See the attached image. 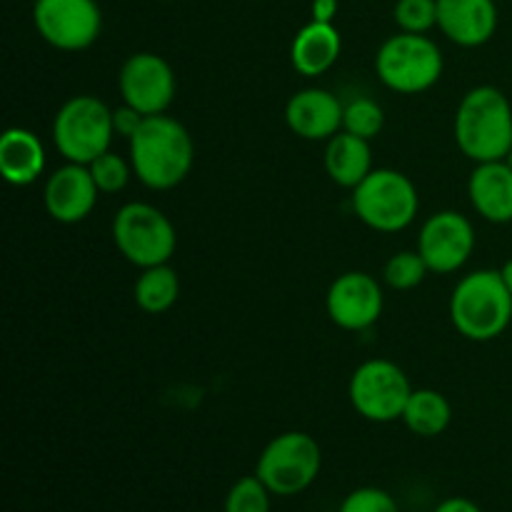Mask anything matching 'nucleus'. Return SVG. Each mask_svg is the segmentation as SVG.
<instances>
[{"label":"nucleus","instance_id":"nucleus-1","mask_svg":"<svg viewBox=\"0 0 512 512\" xmlns=\"http://www.w3.org/2000/svg\"><path fill=\"white\" fill-rule=\"evenodd\" d=\"M130 143V165L150 190H170L188 178L195 145L183 123L170 115H145Z\"/></svg>","mask_w":512,"mask_h":512},{"label":"nucleus","instance_id":"nucleus-2","mask_svg":"<svg viewBox=\"0 0 512 512\" xmlns=\"http://www.w3.org/2000/svg\"><path fill=\"white\" fill-rule=\"evenodd\" d=\"M455 143L475 163L505 160L512 150V105L495 85H478L460 100Z\"/></svg>","mask_w":512,"mask_h":512},{"label":"nucleus","instance_id":"nucleus-3","mask_svg":"<svg viewBox=\"0 0 512 512\" xmlns=\"http://www.w3.org/2000/svg\"><path fill=\"white\" fill-rule=\"evenodd\" d=\"M455 330L475 343L500 338L512 320V293L500 270H475L465 275L450 298Z\"/></svg>","mask_w":512,"mask_h":512},{"label":"nucleus","instance_id":"nucleus-4","mask_svg":"<svg viewBox=\"0 0 512 512\" xmlns=\"http://www.w3.org/2000/svg\"><path fill=\"white\" fill-rule=\"evenodd\" d=\"M115 135L113 110L95 95H75L53 120V140L68 163L90 165L108 153Z\"/></svg>","mask_w":512,"mask_h":512},{"label":"nucleus","instance_id":"nucleus-5","mask_svg":"<svg viewBox=\"0 0 512 512\" xmlns=\"http://www.w3.org/2000/svg\"><path fill=\"white\" fill-rule=\"evenodd\" d=\"M320 468H323V453L318 440L308 433L290 430L265 445L255 465V475L273 495L293 498L305 493L318 480Z\"/></svg>","mask_w":512,"mask_h":512},{"label":"nucleus","instance_id":"nucleus-6","mask_svg":"<svg viewBox=\"0 0 512 512\" xmlns=\"http://www.w3.org/2000/svg\"><path fill=\"white\" fill-rule=\"evenodd\" d=\"M375 73L395 93H425L443 75V53L420 33L393 35L375 55Z\"/></svg>","mask_w":512,"mask_h":512},{"label":"nucleus","instance_id":"nucleus-7","mask_svg":"<svg viewBox=\"0 0 512 512\" xmlns=\"http://www.w3.org/2000/svg\"><path fill=\"white\" fill-rule=\"evenodd\" d=\"M355 215L378 233H400L415 220L420 208L413 180L400 170H373L353 188Z\"/></svg>","mask_w":512,"mask_h":512},{"label":"nucleus","instance_id":"nucleus-8","mask_svg":"<svg viewBox=\"0 0 512 512\" xmlns=\"http://www.w3.org/2000/svg\"><path fill=\"white\" fill-rule=\"evenodd\" d=\"M113 240L120 255L138 268L168 263L178 245L168 215L150 203L123 205L113 218Z\"/></svg>","mask_w":512,"mask_h":512},{"label":"nucleus","instance_id":"nucleus-9","mask_svg":"<svg viewBox=\"0 0 512 512\" xmlns=\"http://www.w3.org/2000/svg\"><path fill=\"white\" fill-rule=\"evenodd\" d=\"M350 403L370 423H393L405 413L413 388L403 370L390 360H368L350 378Z\"/></svg>","mask_w":512,"mask_h":512},{"label":"nucleus","instance_id":"nucleus-10","mask_svg":"<svg viewBox=\"0 0 512 512\" xmlns=\"http://www.w3.org/2000/svg\"><path fill=\"white\" fill-rule=\"evenodd\" d=\"M33 20L45 43L68 53L90 48L103 28L95 0H35Z\"/></svg>","mask_w":512,"mask_h":512},{"label":"nucleus","instance_id":"nucleus-11","mask_svg":"<svg viewBox=\"0 0 512 512\" xmlns=\"http://www.w3.org/2000/svg\"><path fill=\"white\" fill-rule=\"evenodd\" d=\"M475 248V230L465 215L455 210H440L430 215L420 228L418 253L433 273L448 275L468 263Z\"/></svg>","mask_w":512,"mask_h":512},{"label":"nucleus","instance_id":"nucleus-12","mask_svg":"<svg viewBox=\"0 0 512 512\" xmlns=\"http://www.w3.org/2000/svg\"><path fill=\"white\" fill-rule=\"evenodd\" d=\"M123 103L143 115H160L175 98L173 68L155 53H135L118 75Z\"/></svg>","mask_w":512,"mask_h":512},{"label":"nucleus","instance_id":"nucleus-13","mask_svg":"<svg viewBox=\"0 0 512 512\" xmlns=\"http://www.w3.org/2000/svg\"><path fill=\"white\" fill-rule=\"evenodd\" d=\"M383 303L378 280L360 270L340 275L328 290V315L343 330H365L378 323Z\"/></svg>","mask_w":512,"mask_h":512},{"label":"nucleus","instance_id":"nucleus-14","mask_svg":"<svg viewBox=\"0 0 512 512\" xmlns=\"http://www.w3.org/2000/svg\"><path fill=\"white\" fill-rule=\"evenodd\" d=\"M98 185L90 175L88 165L68 163L55 170L43 190L45 210L58 223L73 225L88 218L98 203Z\"/></svg>","mask_w":512,"mask_h":512},{"label":"nucleus","instance_id":"nucleus-15","mask_svg":"<svg viewBox=\"0 0 512 512\" xmlns=\"http://www.w3.org/2000/svg\"><path fill=\"white\" fill-rule=\"evenodd\" d=\"M345 108L330 90L305 88L288 100V128L303 140H330L343 128Z\"/></svg>","mask_w":512,"mask_h":512},{"label":"nucleus","instance_id":"nucleus-16","mask_svg":"<svg viewBox=\"0 0 512 512\" xmlns=\"http://www.w3.org/2000/svg\"><path fill=\"white\" fill-rule=\"evenodd\" d=\"M438 25L453 43L478 48L495 35V0H438Z\"/></svg>","mask_w":512,"mask_h":512},{"label":"nucleus","instance_id":"nucleus-17","mask_svg":"<svg viewBox=\"0 0 512 512\" xmlns=\"http://www.w3.org/2000/svg\"><path fill=\"white\" fill-rule=\"evenodd\" d=\"M468 195L478 215L490 223H512V168L508 160L478 163L468 183Z\"/></svg>","mask_w":512,"mask_h":512},{"label":"nucleus","instance_id":"nucleus-18","mask_svg":"<svg viewBox=\"0 0 512 512\" xmlns=\"http://www.w3.org/2000/svg\"><path fill=\"white\" fill-rule=\"evenodd\" d=\"M340 48V33L335 30L333 23H318L313 20L310 25H305L293 40V48H290V60H293V68L298 70L305 78H318V75L328 73L330 68L338 60Z\"/></svg>","mask_w":512,"mask_h":512},{"label":"nucleus","instance_id":"nucleus-19","mask_svg":"<svg viewBox=\"0 0 512 512\" xmlns=\"http://www.w3.org/2000/svg\"><path fill=\"white\" fill-rule=\"evenodd\" d=\"M45 150L38 135L25 128L5 130L0 138V170L10 185H30L43 175Z\"/></svg>","mask_w":512,"mask_h":512},{"label":"nucleus","instance_id":"nucleus-20","mask_svg":"<svg viewBox=\"0 0 512 512\" xmlns=\"http://www.w3.org/2000/svg\"><path fill=\"white\" fill-rule=\"evenodd\" d=\"M325 170L333 183L343 188H358L370 173H373V155L365 138L353 133H338L328 140L325 148Z\"/></svg>","mask_w":512,"mask_h":512},{"label":"nucleus","instance_id":"nucleus-21","mask_svg":"<svg viewBox=\"0 0 512 512\" xmlns=\"http://www.w3.org/2000/svg\"><path fill=\"white\" fill-rule=\"evenodd\" d=\"M450 420H453V410H450L445 395L430 388L413 390L403 413V423L408 425L410 433L420 435V438H435L448 430Z\"/></svg>","mask_w":512,"mask_h":512},{"label":"nucleus","instance_id":"nucleus-22","mask_svg":"<svg viewBox=\"0 0 512 512\" xmlns=\"http://www.w3.org/2000/svg\"><path fill=\"white\" fill-rule=\"evenodd\" d=\"M180 295V278L168 263L143 268L135 280V303L150 315H160L175 305Z\"/></svg>","mask_w":512,"mask_h":512},{"label":"nucleus","instance_id":"nucleus-23","mask_svg":"<svg viewBox=\"0 0 512 512\" xmlns=\"http://www.w3.org/2000/svg\"><path fill=\"white\" fill-rule=\"evenodd\" d=\"M428 270V263H425L418 250L415 253L413 250H403V253H395L385 263L383 278L393 290H413L423 283Z\"/></svg>","mask_w":512,"mask_h":512},{"label":"nucleus","instance_id":"nucleus-24","mask_svg":"<svg viewBox=\"0 0 512 512\" xmlns=\"http://www.w3.org/2000/svg\"><path fill=\"white\" fill-rule=\"evenodd\" d=\"M383 125H385V113L375 100L355 98L345 105V113H343L345 133H353L358 135V138L373 140L375 135H380Z\"/></svg>","mask_w":512,"mask_h":512},{"label":"nucleus","instance_id":"nucleus-25","mask_svg":"<svg viewBox=\"0 0 512 512\" xmlns=\"http://www.w3.org/2000/svg\"><path fill=\"white\" fill-rule=\"evenodd\" d=\"M270 490L258 475L235 480L225 498V512H270Z\"/></svg>","mask_w":512,"mask_h":512},{"label":"nucleus","instance_id":"nucleus-26","mask_svg":"<svg viewBox=\"0 0 512 512\" xmlns=\"http://www.w3.org/2000/svg\"><path fill=\"white\" fill-rule=\"evenodd\" d=\"M88 168H90V175H93V180H95V185H98L100 193L113 195V193H120V190L128 185L133 165H128L123 158H120V155L110 153L108 150V153L98 155V158H95Z\"/></svg>","mask_w":512,"mask_h":512},{"label":"nucleus","instance_id":"nucleus-27","mask_svg":"<svg viewBox=\"0 0 512 512\" xmlns=\"http://www.w3.org/2000/svg\"><path fill=\"white\" fill-rule=\"evenodd\" d=\"M395 23L403 33H428L438 25V0H398Z\"/></svg>","mask_w":512,"mask_h":512},{"label":"nucleus","instance_id":"nucleus-28","mask_svg":"<svg viewBox=\"0 0 512 512\" xmlns=\"http://www.w3.org/2000/svg\"><path fill=\"white\" fill-rule=\"evenodd\" d=\"M338 512H400V505L388 490L365 485L345 495Z\"/></svg>","mask_w":512,"mask_h":512},{"label":"nucleus","instance_id":"nucleus-29","mask_svg":"<svg viewBox=\"0 0 512 512\" xmlns=\"http://www.w3.org/2000/svg\"><path fill=\"white\" fill-rule=\"evenodd\" d=\"M145 115L138 113L135 108H130V105L123 103V108L113 110V125H115V133L123 135V138H133L135 130L140 128V123H143Z\"/></svg>","mask_w":512,"mask_h":512},{"label":"nucleus","instance_id":"nucleus-30","mask_svg":"<svg viewBox=\"0 0 512 512\" xmlns=\"http://www.w3.org/2000/svg\"><path fill=\"white\" fill-rule=\"evenodd\" d=\"M433 512H483V510H480L478 503H473V500L468 498H448L440 505H435Z\"/></svg>","mask_w":512,"mask_h":512},{"label":"nucleus","instance_id":"nucleus-31","mask_svg":"<svg viewBox=\"0 0 512 512\" xmlns=\"http://www.w3.org/2000/svg\"><path fill=\"white\" fill-rule=\"evenodd\" d=\"M335 15H338V0H313V20L333 23Z\"/></svg>","mask_w":512,"mask_h":512},{"label":"nucleus","instance_id":"nucleus-32","mask_svg":"<svg viewBox=\"0 0 512 512\" xmlns=\"http://www.w3.org/2000/svg\"><path fill=\"white\" fill-rule=\"evenodd\" d=\"M500 273H503L505 285H508V290L512 293V260H508V263L503 265V270H500Z\"/></svg>","mask_w":512,"mask_h":512},{"label":"nucleus","instance_id":"nucleus-33","mask_svg":"<svg viewBox=\"0 0 512 512\" xmlns=\"http://www.w3.org/2000/svg\"><path fill=\"white\" fill-rule=\"evenodd\" d=\"M505 160H508V163H510V168H512V150H510V155H508V158H505Z\"/></svg>","mask_w":512,"mask_h":512}]
</instances>
